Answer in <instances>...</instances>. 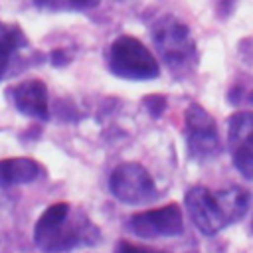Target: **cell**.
Here are the masks:
<instances>
[{
    "mask_svg": "<svg viewBox=\"0 0 253 253\" xmlns=\"http://www.w3.org/2000/svg\"><path fill=\"white\" fill-rule=\"evenodd\" d=\"M10 95H12V101H14L16 109L22 115L42 119V121H45L49 117L47 87H45L43 81H40V79L22 81V83H18L10 89Z\"/></svg>",
    "mask_w": 253,
    "mask_h": 253,
    "instance_id": "cell-8",
    "label": "cell"
},
{
    "mask_svg": "<svg viewBox=\"0 0 253 253\" xmlns=\"http://www.w3.org/2000/svg\"><path fill=\"white\" fill-rule=\"evenodd\" d=\"M128 227L134 235L154 239V237H174L184 229L182 211L176 204L162 206L158 210H146L134 213L128 219Z\"/></svg>",
    "mask_w": 253,
    "mask_h": 253,
    "instance_id": "cell-6",
    "label": "cell"
},
{
    "mask_svg": "<svg viewBox=\"0 0 253 253\" xmlns=\"http://www.w3.org/2000/svg\"><path fill=\"white\" fill-rule=\"evenodd\" d=\"M231 152H233V166L237 168V172L243 178L253 180V148L239 146V148H233Z\"/></svg>",
    "mask_w": 253,
    "mask_h": 253,
    "instance_id": "cell-13",
    "label": "cell"
},
{
    "mask_svg": "<svg viewBox=\"0 0 253 253\" xmlns=\"http://www.w3.org/2000/svg\"><path fill=\"white\" fill-rule=\"evenodd\" d=\"M227 142L233 148L247 146L253 148V113L243 111L229 117L227 123Z\"/></svg>",
    "mask_w": 253,
    "mask_h": 253,
    "instance_id": "cell-11",
    "label": "cell"
},
{
    "mask_svg": "<svg viewBox=\"0 0 253 253\" xmlns=\"http://www.w3.org/2000/svg\"><path fill=\"white\" fill-rule=\"evenodd\" d=\"M42 174V166L26 156L4 158L0 160V186H18L30 184Z\"/></svg>",
    "mask_w": 253,
    "mask_h": 253,
    "instance_id": "cell-9",
    "label": "cell"
},
{
    "mask_svg": "<svg viewBox=\"0 0 253 253\" xmlns=\"http://www.w3.org/2000/svg\"><path fill=\"white\" fill-rule=\"evenodd\" d=\"M115 253H168V251L152 249V247H144V245H134V243H128V241H121L117 245Z\"/></svg>",
    "mask_w": 253,
    "mask_h": 253,
    "instance_id": "cell-14",
    "label": "cell"
},
{
    "mask_svg": "<svg viewBox=\"0 0 253 253\" xmlns=\"http://www.w3.org/2000/svg\"><path fill=\"white\" fill-rule=\"evenodd\" d=\"M26 43V36L18 26L0 22V79L6 75L14 53L22 49Z\"/></svg>",
    "mask_w": 253,
    "mask_h": 253,
    "instance_id": "cell-10",
    "label": "cell"
},
{
    "mask_svg": "<svg viewBox=\"0 0 253 253\" xmlns=\"http://www.w3.org/2000/svg\"><path fill=\"white\" fill-rule=\"evenodd\" d=\"M111 194L123 204H146L156 198V186L148 170L136 162L119 164L109 180Z\"/></svg>",
    "mask_w": 253,
    "mask_h": 253,
    "instance_id": "cell-4",
    "label": "cell"
},
{
    "mask_svg": "<svg viewBox=\"0 0 253 253\" xmlns=\"http://www.w3.org/2000/svg\"><path fill=\"white\" fill-rule=\"evenodd\" d=\"M186 144L194 160H211L221 150L215 121L200 105L186 109Z\"/></svg>",
    "mask_w": 253,
    "mask_h": 253,
    "instance_id": "cell-5",
    "label": "cell"
},
{
    "mask_svg": "<svg viewBox=\"0 0 253 253\" xmlns=\"http://www.w3.org/2000/svg\"><path fill=\"white\" fill-rule=\"evenodd\" d=\"M152 40L162 61L170 69H184L196 59V47L190 30L174 16H162L152 26Z\"/></svg>",
    "mask_w": 253,
    "mask_h": 253,
    "instance_id": "cell-3",
    "label": "cell"
},
{
    "mask_svg": "<svg viewBox=\"0 0 253 253\" xmlns=\"http://www.w3.org/2000/svg\"><path fill=\"white\" fill-rule=\"evenodd\" d=\"M109 67L115 75L134 81L154 79L160 73L156 57L142 42L132 36H121L111 43Z\"/></svg>",
    "mask_w": 253,
    "mask_h": 253,
    "instance_id": "cell-2",
    "label": "cell"
},
{
    "mask_svg": "<svg viewBox=\"0 0 253 253\" xmlns=\"http://www.w3.org/2000/svg\"><path fill=\"white\" fill-rule=\"evenodd\" d=\"M215 196L219 200V206L223 210V215H225L227 223L239 221L245 215V211L249 208V194H247V190H243V188H227V190H221Z\"/></svg>",
    "mask_w": 253,
    "mask_h": 253,
    "instance_id": "cell-12",
    "label": "cell"
},
{
    "mask_svg": "<svg viewBox=\"0 0 253 253\" xmlns=\"http://www.w3.org/2000/svg\"><path fill=\"white\" fill-rule=\"evenodd\" d=\"M186 208L194 225L204 235H213L227 225L217 196L204 186H192L186 192Z\"/></svg>",
    "mask_w": 253,
    "mask_h": 253,
    "instance_id": "cell-7",
    "label": "cell"
},
{
    "mask_svg": "<svg viewBox=\"0 0 253 253\" xmlns=\"http://www.w3.org/2000/svg\"><path fill=\"white\" fill-rule=\"evenodd\" d=\"M144 105H146V109L150 111V115L158 117V115H162V111H164V107H166V99H164L162 95H148V97L144 99Z\"/></svg>",
    "mask_w": 253,
    "mask_h": 253,
    "instance_id": "cell-15",
    "label": "cell"
},
{
    "mask_svg": "<svg viewBox=\"0 0 253 253\" xmlns=\"http://www.w3.org/2000/svg\"><path fill=\"white\" fill-rule=\"evenodd\" d=\"M101 0H67V4L73 8V10H89L93 6H97Z\"/></svg>",
    "mask_w": 253,
    "mask_h": 253,
    "instance_id": "cell-16",
    "label": "cell"
},
{
    "mask_svg": "<svg viewBox=\"0 0 253 253\" xmlns=\"http://www.w3.org/2000/svg\"><path fill=\"white\" fill-rule=\"evenodd\" d=\"M34 239L45 253H63L81 243H95L97 229L87 219H73L69 204L57 202L40 215Z\"/></svg>",
    "mask_w": 253,
    "mask_h": 253,
    "instance_id": "cell-1",
    "label": "cell"
},
{
    "mask_svg": "<svg viewBox=\"0 0 253 253\" xmlns=\"http://www.w3.org/2000/svg\"><path fill=\"white\" fill-rule=\"evenodd\" d=\"M51 61H53V65H63V63L67 61L65 51H63V49H55V51L51 53Z\"/></svg>",
    "mask_w": 253,
    "mask_h": 253,
    "instance_id": "cell-18",
    "label": "cell"
},
{
    "mask_svg": "<svg viewBox=\"0 0 253 253\" xmlns=\"http://www.w3.org/2000/svg\"><path fill=\"white\" fill-rule=\"evenodd\" d=\"M38 8H47V10H57L63 6V0H34Z\"/></svg>",
    "mask_w": 253,
    "mask_h": 253,
    "instance_id": "cell-17",
    "label": "cell"
}]
</instances>
